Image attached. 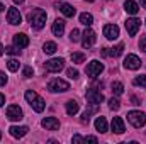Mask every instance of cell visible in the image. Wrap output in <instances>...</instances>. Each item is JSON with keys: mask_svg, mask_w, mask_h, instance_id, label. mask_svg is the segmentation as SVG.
Masks as SVG:
<instances>
[{"mask_svg": "<svg viewBox=\"0 0 146 144\" xmlns=\"http://www.w3.org/2000/svg\"><path fill=\"white\" fill-rule=\"evenodd\" d=\"M124 66L127 70H138V68H141V59L136 54H127L124 59Z\"/></svg>", "mask_w": 146, "mask_h": 144, "instance_id": "10", "label": "cell"}, {"mask_svg": "<svg viewBox=\"0 0 146 144\" xmlns=\"http://www.w3.org/2000/svg\"><path fill=\"white\" fill-rule=\"evenodd\" d=\"M133 83H134L136 87H143V88H146V75H143V76H136V78L133 80Z\"/></svg>", "mask_w": 146, "mask_h": 144, "instance_id": "27", "label": "cell"}, {"mask_svg": "<svg viewBox=\"0 0 146 144\" xmlns=\"http://www.w3.org/2000/svg\"><path fill=\"white\" fill-rule=\"evenodd\" d=\"M110 88H112V93L114 95H122V92H124V85L121 81H114L110 85Z\"/></svg>", "mask_w": 146, "mask_h": 144, "instance_id": "24", "label": "cell"}, {"mask_svg": "<svg viewBox=\"0 0 146 144\" xmlns=\"http://www.w3.org/2000/svg\"><path fill=\"white\" fill-rule=\"evenodd\" d=\"M14 44L21 49V48H27L29 46V37L26 34H15L14 36Z\"/></svg>", "mask_w": 146, "mask_h": 144, "instance_id": "19", "label": "cell"}, {"mask_svg": "<svg viewBox=\"0 0 146 144\" xmlns=\"http://www.w3.org/2000/svg\"><path fill=\"white\" fill-rule=\"evenodd\" d=\"M112 131H114L115 134H122V132L126 131L124 122H122L121 117H114V119H112Z\"/></svg>", "mask_w": 146, "mask_h": 144, "instance_id": "20", "label": "cell"}, {"mask_svg": "<svg viewBox=\"0 0 146 144\" xmlns=\"http://www.w3.org/2000/svg\"><path fill=\"white\" fill-rule=\"evenodd\" d=\"M46 12L42 9H33L29 14H27V20L31 22V26L34 29H42L44 24H46Z\"/></svg>", "mask_w": 146, "mask_h": 144, "instance_id": "1", "label": "cell"}, {"mask_svg": "<svg viewBox=\"0 0 146 144\" xmlns=\"http://www.w3.org/2000/svg\"><path fill=\"white\" fill-rule=\"evenodd\" d=\"M95 32L92 31V29H87L85 32H83V37H82V44H83V48L85 49H90L94 44H95Z\"/></svg>", "mask_w": 146, "mask_h": 144, "instance_id": "11", "label": "cell"}, {"mask_svg": "<svg viewBox=\"0 0 146 144\" xmlns=\"http://www.w3.org/2000/svg\"><path fill=\"white\" fill-rule=\"evenodd\" d=\"M66 75L75 80V78H78V70H75V68H68V70H66Z\"/></svg>", "mask_w": 146, "mask_h": 144, "instance_id": "33", "label": "cell"}, {"mask_svg": "<svg viewBox=\"0 0 146 144\" xmlns=\"http://www.w3.org/2000/svg\"><path fill=\"white\" fill-rule=\"evenodd\" d=\"M7 119L12 120V122H17L22 119V108L19 105H9L7 108Z\"/></svg>", "mask_w": 146, "mask_h": 144, "instance_id": "9", "label": "cell"}, {"mask_svg": "<svg viewBox=\"0 0 146 144\" xmlns=\"http://www.w3.org/2000/svg\"><path fill=\"white\" fill-rule=\"evenodd\" d=\"M26 100L29 102V105L34 108L36 112H42V110H44V107H46L44 100L37 95L34 90H27V92H26Z\"/></svg>", "mask_w": 146, "mask_h": 144, "instance_id": "2", "label": "cell"}, {"mask_svg": "<svg viewBox=\"0 0 146 144\" xmlns=\"http://www.w3.org/2000/svg\"><path fill=\"white\" fill-rule=\"evenodd\" d=\"M127 120L134 126V127H143L146 124V114L141 110H131L127 114Z\"/></svg>", "mask_w": 146, "mask_h": 144, "instance_id": "3", "label": "cell"}, {"mask_svg": "<svg viewBox=\"0 0 146 144\" xmlns=\"http://www.w3.org/2000/svg\"><path fill=\"white\" fill-rule=\"evenodd\" d=\"M139 48H141L143 51H146V36L141 37V41H139Z\"/></svg>", "mask_w": 146, "mask_h": 144, "instance_id": "38", "label": "cell"}, {"mask_svg": "<svg viewBox=\"0 0 146 144\" xmlns=\"http://www.w3.org/2000/svg\"><path fill=\"white\" fill-rule=\"evenodd\" d=\"M5 83H7V76H5V73L0 71V87H3Z\"/></svg>", "mask_w": 146, "mask_h": 144, "instance_id": "37", "label": "cell"}, {"mask_svg": "<svg viewBox=\"0 0 146 144\" xmlns=\"http://www.w3.org/2000/svg\"><path fill=\"white\" fill-rule=\"evenodd\" d=\"M56 9H60V12H63L66 17H73L75 15V9H73L70 3H66V2H61V3H56L54 5Z\"/></svg>", "mask_w": 146, "mask_h": 144, "instance_id": "17", "label": "cell"}, {"mask_svg": "<svg viewBox=\"0 0 146 144\" xmlns=\"http://www.w3.org/2000/svg\"><path fill=\"white\" fill-rule=\"evenodd\" d=\"M7 68H9L10 71H17V70H19V61H17V59H9V61H7Z\"/></svg>", "mask_w": 146, "mask_h": 144, "instance_id": "29", "label": "cell"}, {"mask_svg": "<svg viewBox=\"0 0 146 144\" xmlns=\"http://www.w3.org/2000/svg\"><path fill=\"white\" fill-rule=\"evenodd\" d=\"M131 102H133V105H139V104H141L138 97H131Z\"/></svg>", "mask_w": 146, "mask_h": 144, "instance_id": "40", "label": "cell"}, {"mask_svg": "<svg viewBox=\"0 0 146 144\" xmlns=\"http://www.w3.org/2000/svg\"><path fill=\"white\" fill-rule=\"evenodd\" d=\"M99 139L97 137H94V136H87V137H83V143H97Z\"/></svg>", "mask_w": 146, "mask_h": 144, "instance_id": "36", "label": "cell"}, {"mask_svg": "<svg viewBox=\"0 0 146 144\" xmlns=\"http://www.w3.org/2000/svg\"><path fill=\"white\" fill-rule=\"evenodd\" d=\"M78 104H76V102H75V100H68V102H66V114H68V115H75V114H76V112H78Z\"/></svg>", "mask_w": 146, "mask_h": 144, "instance_id": "23", "label": "cell"}, {"mask_svg": "<svg viewBox=\"0 0 146 144\" xmlns=\"http://www.w3.org/2000/svg\"><path fill=\"white\" fill-rule=\"evenodd\" d=\"M88 120H90V112L85 110L83 115H82V124H88Z\"/></svg>", "mask_w": 146, "mask_h": 144, "instance_id": "34", "label": "cell"}, {"mask_svg": "<svg viewBox=\"0 0 146 144\" xmlns=\"http://www.w3.org/2000/svg\"><path fill=\"white\" fill-rule=\"evenodd\" d=\"M41 126H42L46 131H58V129H60V120H58L56 117H46V119H42Z\"/></svg>", "mask_w": 146, "mask_h": 144, "instance_id": "13", "label": "cell"}, {"mask_svg": "<svg viewBox=\"0 0 146 144\" xmlns=\"http://www.w3.org/2000/svg\"><path fill=\"white\" fill-rule=\"evenodd\" d=\"M9 132H10L12 137H17V139H19V137H24V136L29 132V127H26V126H21V127H19V126H12V127L9 129Z\"/></svg>", "mask_w": 146, "mask_h": 144, "instance_id": "16", "label": "cell"}, {"mask_svg": "<svg viewBox=\"0 0 146 144\" xmlns=\"http://www.w3.org/2000/svg\"><path fill=\"white\" fill-rule=\"evenodd\" d=\"M88 2H94V0H88Z\"/></svg>", "mask_w": 146, "mask_h": 144, "instance_id": "47", "label": "cell"}, {"mask_svg": "<svg viewBox=\"0 0 146 144\" xmlns=\"http://www.w3.org/2000/svg\"><path fill=\"white\" fill-rule=\"evenodd\" d=\"M85 97H87V100H88V104H102L104 102V95L99 92V90H95V88H88L87 90V93H85Z\"/></svg>", "mask_w": 146, "mask_h": 144, "instance_id": "7", "label": "cell"}, {"mask_svg": "<svg viewBox=\"0 0 146 144\" xmlns=\"http://www.w3.org/2000/svg\"><path fill=\"white\" fill-rule=\"evenodd\" d=\"M124 51V44H117L115 48H107V49H102V56H112V58H117L121 56Z\"/></svg>", "mask_w": 146, "mask_h": 144, "instance_id": "15", "label": "cell"}, {"mask_svg": "<svg viewBox=\"0 0 146 144\" xmlns=\"http://www.w3.org/2000/svg\"><path fill=\"white\" fill-rule=\"evenodd\" d=\"M139 2H141V5H143V7L146 9V0H139Z\"/></svg>", "mask_w": 146, "mask_h": 144, "instance_id": "43", "label": "cell"}, {"mask_svg": "<svg viewBox=\"0 0 146 144\" xmlns=\"http://www.w3.org/2000/svg\"><path fill=\"white\" fill-rule=\"evenodd\" d=\"M56 49H58V46L54 42H46L44 44V53L46 54H53V53H56Z\"/></svg>", "mask_w": 146, "mask_h": 144, "instance_id": "26", "label": "cell"}, {"mask_svg": "<svg viewBox=\"0 0 146 144\" xmlns=\"http://www.w3.org/2000/svg\"><path fill=\"white\" fill-rule=\"evenodd\" d=\"M7 20H9V24H12V26H17V24H21L22 17H21V12H19V9H15V7H10V9H9V12H7Z\"/></svg>", "mask_w": 146, "mask_h": 144, "instance_id": "12", "label": "cell"}, {"mask_svg": "<svg viewBox=\"0 0 146 144\" xmlns=\"http://www.w3.org/2000/svg\"><path fill=\"white\" fill-rule=\"evenodd\" d=\"M102 71H104V65H102L100 61H97V59L90 61V63L87 65V68H85V73H87L90 78H95V76H99Z\"/></svg>", "mask_w": 146, "mask_h": 144, "instance_id": "5", "label": "cell"}, {"mask_svg": "<svg viewBox=\"0 0 146 144\" xmlns=\"http://www.w3.org/2000/svg\"><path fill=\"white\" fill-rule=\"evenodd\" d=\"M51 31H53V34L54 36H63V32H65V20H61V19H56L54 22H53V27H51Z\"/></svg>", "mask_w": 146, "mask_h": 144, "instance_id": "18", "label": "cell"}, {"mask_svg": "<svg viewBox=\"0 0 146 144\" xmlns=\"http://www.w3.org/2000/svg\"><path fill=\"white\" fill-rule=\"evenodd\" d=\"M48 90L54 92V93H58V92H68L70 90V83L65 81V80H60V78H53L48 83Z\"/></svg>", "mask_w": 146, "mask_h": 144, "instance_id": "4", "label": "cell"}, {"mask_svg": "<svg viewBox=\"0 0 146 144\" xmlns=\"http://www.w3.org/2000/svg\"><path fill=\"white\" fill-rule=\"evenodd\" d=\"M70 39H72L73 42H76V41L80 39V31H78V29H73L72 32H70Z\"/></svg>", "mask_w": 146, "mask_h": 144, "instance_id": "32", "label": "cell"}, {"mask_svg": "<svg viewBox=\"0 0 146 144\" xmlns=\"http://www.w3.org/2000/svg\"><path fill=\"white\" fill-rule=\"evenodd\" d=\"M72 61L73 63H83V61H85V54H83V53H73Z\"/></svg>", "mask_w": 146, "mask_h": 144, "instance_id": "28", "label": "cell"}, {"mask_svg": "<svg viewBox=\"0 0 146 144\" xmlns=\"http://www.w3.org/2000/svg\"><path fill=\"white\" fill-rule=\"evenodd\" d=\"M0 139H2V134H0Z\"/></svg>", "mask_w": 146, "mask_h": 144, "instance_id": "46", "label": "cell"}, {"mask_svg": "<svg viewBox=\"0 0 146 144\" xmlns=\"http://www.w3.org/2000/svg\"><path fill=\"white\" fill-rule=\"evenodd\" d=\"M139 27H141V20L139 19L133 17V19H127L126 20V31H127L129 36H136L138 31H139Z\"/></svg>", "mask_w": 146, "mask_h": 144, "instance_id": "8", "label": "cell"}, {"mask_svg": "<svg viewBox=\"0 0 146 144\" xmlns=\"http://www.w3.org/2000/svg\"><path fill=\"white\" fill-rule=\"evenodd\" d=\"M124 9H126V12H127V14H131V15H136V14L139 12L138 3H136V2H133V0H126V2H124Z\"/></svg>", "mask_w": 146, "mask_h": 144, "instance_id": "21", "label": "cell"}, {"mask_svg": "<svg viewBox=\"0 0 146 144\" xmlns=\"http://www.w3.org/2000/svg\"><path fill=\"white\" fill-rule=\"evenodd\" d=\"M3 104H5V97H3V95H2V93H0V107H2V105H3Z\"/></svg>", "mask_w": 146, "mask_h": 144, "instance_id": "41", "label": "cell"}, {"mask_svg": "<svg viewBox=\"0 0 146 144\" xmlns=\"http://www.w3.org/2000/svg\"><path fill=\"white\" fill-rule=\"evenodd\" d=\"M3 10H5V7H3V5L0 3V12H3Z\"/></svg>", "mask_w": 146, "mask_h": 144, "instance_id": "44", "label": "cell"}, {"mask_svg": "<svg viewBox=\"0 0 146 144\" xmlns=\"http://www.w3.org/2000/svg\"><path fill=\"white\" fill-rule=\"evenodd\" d=\"M5 53H9V54H21V49L17 46H10V48H5Z\"/></svg>", "mask_w": 146, "mask_h": 144, "instance_id": "31", "label": "cell"}, {"mask_svg": "<svg viewBox=\"0 0 146 144\" xmlns=\"http://www.w3.org/2000/svg\"><path fill=\"white\" fill-rule=\"evenodd\" d=\"M109 108L110 110H119L121 108V102L117 98H110L109 100Z\"/></svg>", "mask_w": 146, "mask_h": 144, "instance_id": "30", "label": "cell"}, {"mask_svg": "<svg viewBox=\"0 0 146 144\" xmlns=\"http://www.w3.org/2000/svg\"><path fill=\"white\" fill-rule=\"evenodd\" d=\"M80 22H82L83 26H92V22H94V17H92V14H87V12H83V14L80 15Z\"/></svg>", "mask_w": 146, "mask_h": 144, "instance_id": "25", "label": "cell"}, {"mask_svg": "<svg viewBox=\"0 0 146 144\" xmlns=\"http://www.w3.org/2000/svg\"><path fill=\"white\" fill-rule=\"evenodd\" d=\"M104 36L107 37L109 41L117 39V37H119V27H117L115 24H107V26L104 27Z\"/></svg>", "mask_w": 146, "mask_h": 144, "instance_id": "14", "label": "cell"}, {"mask_svg": "<svg viewBox=\"0 0 146 144\" xmlns=\"http://www.w3.org/2000/svg\"><path fill=\"white\" fill-rule=\"evenodd\" d=\"M15 3H24V0H14Z\"/></svg>", "mask_w": 146, "mask_h": 144, "instance_id": "45", "label": "cell"}, {"mask_svg": "<svg viewBox=\"0 0 146 144\" xmlns=\"http://www.w3.org/2000/svg\"><path fill=\"white\" fill-rule=\"evenodd\" d=\"M72 141H73V143H83V137L76 134V136H73V139H72Z\"/></svg>", "mask_w": 146, "mask_h": 144, "instance_id": "39", "label": "cell"}, {"mask_svg": "<svg viewBox=\"0 0 146 144\" xmlns=\"http://www.w3.org/2000/svg\"><path fill=\"white\" fill-rule=\"evenodd\" d=\"M63 66H65V59H63V58H54V59H49V61H46V65H44L46 71H51V73L61 71V70H63Z\"/></svg>", "mask_w": 146, "mask_h": 144, "instance_id": "6", "label": "cell"}, {"mask_svg": "<svg viewBox=\"0 0 146 144\" xmlns=\"http://www.w3.org/2000/svg\"><path fill=\"white\" fill-rule=\"evenodd\" d=\"M95 129H97L99 132H102V134L107 132V120H106V117L100 115V117L95 119Z\"/></svg>", "mask_w": 146, "mask_h": 144, "instance_id": "22", "label": "cell"}, {"mask_svg": "<svg viewBox=\"0 0 146 144\" xmlns=\"http://www.w3.org/2000/svg\"><path fill=\"white\" fill-rule=\"evenodd\" d=\"M3 51H5V49H3V46H2V44H0V56H2V54H3Z\"/></svg>", "mask_w": 146, "mask_h": 144, "instance_id": "42", "label": "cell"}, {"mask_svg": "<svg viewBox=\"0 0 146 144\" xmlns=\"http://www.w3.org/2000/svg\"><path fill=\"white\" fill-rule=\"evenodd\" d=\"M33 75H34V70H33L31 66H26V68H24V76H26V78H31Z\"/></svg>", "mask_w": 146, "mask_h": 144, "instance_id": "35", "label": "cell"}]
</instances>
